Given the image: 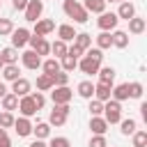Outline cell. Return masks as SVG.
I'll use <instances>...</instances> for the list:
<instances>
[{
    "label": "cell",
    "mask_w": 147,
    "mask_h": 147,
    "mask_svg": "<svg viewBox=\"0 0 147 147\" xmlns=\"http://www.w3.org/2000/svg\"><path fill=\"white\" fill-rule=\"evenodd\" d=\"M85 55H90V57H92V60H96V62H103V51H101V48H96V46H94V48L90 46V48L85 51Z\"/></svg>",
    "instance_id": "cell-45"
},
{
    "label": "cell",
    "mask_w": 147,
    "mask_h": 147,
    "mask_svg": "<svg viewBox=\"0 0 147 147\" xmlns=\"http://www.w3.org/2000/svg\"><path fill=\"white\" fill-rule=\"evenodd\" d=\"M32 136L39 138V140H46V138L51 136V124H48V122H37V124H32Z\"/></svg>",
    "instance_id": "cell-24"
},
{
    "label": "cell",
    "mask_w": 147,
    "mask_h": 147,
    "mask_svg": "<svg viewBox=\"0 0 147 147\" xmlns=\"http://www.w3.org/2000/svg\"><path fill=\"white\" fill-rule=\"evenodd\" d=\"M28 44H30V48H32V51H34L39 57H44V55H51V41H46V37H39V34H30Z\"/></svg>",
    "instance_id": "cell-5"
},
{
    "label": "cell",
    "mask_w": 147,
    "mask_h": 147,
    "mask_svg": "<svg viewBox=\"0 0 147 147\" xmlns=\"http://www.w3.org/2000/svg\"><path fill=\"white\" fill-rule=\"evenodd\" d=\"M74 46H78L83 53L92 46V34H87V32H76V37H74Z\"/></svg>",
    "instance_id": "cell-27"
},
{
    "label": "cell",
    "mask_w": 147,
    "mask_h": 147,
    "mask_svg": "<svg viewBox=\"0 0 147 147\" xmlns=\"http://www.w3.org/2000/svg\"><path fill=\"white\" fill-rule=\"evenodd\" d=\"M94 41H96V48L106 51V48H110V46H113V34H110V32H106V30H101V32L94 37Z\"/></svg>",
    "instance_id": "cell-29"
},
{
    "label": "cell",
    "mask_w": 147,
    "mask_h": 147,
    "mask_svg": "<svg viewBox=\"0 0 147 147\" xmlns=\"http://www.w3.org/2000/svg\"><path fill=\"white\" fill-rule=\"evenodd\" d=\"M117 23H119V18H117V14H115V11H101V14H99V18H96L99 30H106V32L115 30V28H117Z\"/></svg>",
    "instance_id": "cell-6"
},
{
    "label": "cell",
    "mask_w": 147,
    "mask_h": 147,
    "mask_svg": "<svg viewBox=\"0 0 147 147\" xmlns=\"http://www.w3.org/2000/svg\"><path fill=\"white\" fill-rule=\"evenodd\" d=\"M21 64H23L25 69H30V71H37V69L41 67V57L30 48V51H23V53H21Z\"/></svg>",
    "instance_id": "cell-9"
},
{
    "label": "cell",
    "mask_w": 147,
    "mask_h": 147,
    "mask_svg": "<svg viewBox=\"0 0 147 147\" xmlns=\"http://www.w3.org/2000/svg\"><path fill=\"white\" fill-rule=\"evenodd\" d=\"M87 147H108V140H106V136H96V133H92Z\"/></svg>",
    "instance_id": "cell-43"
},
{
    "label": "cell",
    "mask_w": 147,
    "mask_h": 147,
    "mask_svg": "<svg viewBox=\"0 0 147 147\" xmlns=\"http://www.w3.org/2000/svg\"><path fill=\"white\" fill-rule=\"evenodd\" d=\"M0 57H2V62H5V64H18L21 53H18V48L7 46V48H2V51H0Z\"/></svg>",
    "instance_id": "cell-18"
},
{
    "label": "cell",
    "mask_w": 147,
    "mask_h": 147,
    "mask_svg": "<svg viewBox=\"0 0 147 147\" xmlns=\"http://www.w3.org/2000/svg\"><path fill=\"white\" fill-rule=\"evenodd\" d=\"M14 119H16L14 113H9V110H2V113H0V126H2V129H11V126H14Z\"/></svg>",
    "instance_id": "cell-38"
},
{
    "label": "cell",
    "mask_w": 147,
    "mask_h": 147,
    "mask_svg": "<svg viewBox=\"0 0 147 147\" xmlns=\"http://www.w3.org/2000/svg\"><path fill=\"white\" fill-rule=\"evenodd\" d=\"M60 69L67 71V74H71L74 69H78V60L71 57V55H64V57H60Z\"/></svg>",
    "instance_id": "cell-35"
},
{
    "label": "cell",
    "mask_w": 147,
    "mask_h": 147,
    "mask_svg": "<svg viewBox=\"0 0 147 147\" xmlns=\"http://www.w3.org/2000/svg\"><path fill=\"white\" fill-rule=\"evenodd\" d=\"M11 7H14L16 11H23V9L28 7V0H11Z\"/></svg>",
    "instance_id": "cell-46"
},
{
    "label": "cell",
    "mask_w": 147,
    "mask_h": 147,
    "mask_svg": "<svg viewBox=\"0 0 147 147\" xmlns=\"http://www.w3.org/2000/svg\"><path fill=\"white\" fill-rule=\"evenodd\" d=\"M7 92H9V90H7V85H5V80H0V99H2V96H5Z\"/></svg>",
    "instance_id": "cell-50"
},
{
    "label": "cell",
    "mask_w": 147,
    "mask_h": 147,
    "mask_svg": "<svg viewBox=\"0 0 147 147\" xmlns=\"http://www.w3.org/2000/svg\"><path fill=\"white\" fill-rule=\"evenodd\" d=\"M9 92H14L16 96H25V94H30V92H32V83H30L28 78L18 76L16 80H11V90H9Z\"/></svg>",
    "instance_id": "cell-13"
},
{
    "label": "cell",
    "mask_w": 147,
    "mask_h": 147,
    "mask_svg": "<svg viewBox=\"0 0 147 147\" xmlns=\"http://www.w3.org/2000/svg\"><path fill=\"white\" fill-rule=\"evenodd\" d=\"M48 147H71V142H69V138H64V136H53L51 142H48Z\"/></svg>",
    "instance_id": "cell-42"
},
{
    "label": "cell",
    "mask_w": 147,
    "mask_h": 147,
    "mask_svg": "<svg viewBox=\"0 0 147 147\" xmlns=\"http://www.w3.org/2000/svg\"><path fill=\"white\" fill-rule=\"evenodd\" d=\"M0 71H2V80H5V83H11V80H16V78L21 76L18 64H5Z\"/></svg>",
    "instance_id": "cell-22"
},
{
    "label": "cell",
    "mask_w": 147,
    "mask_h": 147,
    "mask_svg": "<svg viewBox=\"0 0 147 147\" xmlns=\"http://www.w3.org/2000/svg\"><path fill=\"white\" fill-rule=\"evenodd\" d=\"M14 131H16V136L18 138H28V136H32V122H30V117H16L14 119V126H11Z\"/></svg>",
    "instance_id": "cell-10"
},
{
    "label": "cell",
    "mask_w": 147,
    "mask_h": 147,
    "mask_svg": "<svg viewBox=\"0 0 147 147\" xmlns=\"http://www.w3.org/2000/svg\"><path fill=\"white\" fill-rule=\"evenodd\" d=\"M69 113H71L69 103H57V106H53V110H51V115H48V124H51V126H64L67 119H69Z\"/></svg>",
    "instance_id": "cell-3"
},
{
    "label": "cell",
    "mask_w": 147,
    "mask_h": 147,
    "mask_svg": "<svg viewBox=\"0 0 147 147\" xmlns=\"http://www.w3.org/2000/svg\"><path fill=\"white\" fill-rule=\"evenodd\" d=\"M0 103H2V110H9V113H11V110L18 108V96H16L14 92H7V94L0 99Z\"/></svg>",
    "instance_id": "cell-30"
},
{
    "label": "cell",
    "mask_w": 147,
    "mask_h": 147,
    "mask_svg": "<svg viewBox=\"0 0 147 147\" xmlns=\"http://www.w3.org/2000/svg\"><path fill=\"white\" fill-rule=\"evenodd\" d=\"M53 85H69V74L67 71H55L53 74Z\"/></svg>",
    "instance_id": "cell-40"
},
{
    "label": "cell",
    "mask_w": 147,
    "mask_h": 147,
    "mask_svg": "<svg viewBox=\"0 0 147 147\" xmlns=\"http://www.w3.org/2000/svg\"><path fill=\"white\" fill-rule=\"evenodd\" d=\"M51 87H53V76L39 74L37 76V92H51Z\"/></svg>",
    "instance_id": "cell-33"
},
{
    "label": "cell",
    "mask_w": 147,
    "mask_h": 147,
    "mask_svg": "<svg viewBox=\"0 0 147 147\" xmlns=\"http://www.w3.org/2000/svg\"><path fill=\"white\" fill-rule=\"evenodd\" d=\"M117 2H124V0H117Z\"/></svg>",
    "instance_id": "cell-54"
},
{
    "label": "cell",
    "mask_w": 147,
    "mask_h": 147,
    "mask_svg": "<svg viewBox=\"0 0 147 147\" xmlns=\"http://www.w3.org/2000/svg\"><path fill=\"white\" fill-rule=\"evenodd\" d=\"M30 96H32V101H34L37 110H41V108L46 106V96H44V92H30Z\"/></svg>",
    "instance_id": "cell-44"
},
{
    "label": "cell",
    "mask_w": 147,
    "mask_h": 147,
    "mask_svg": "<svg viewBox=\"0 0 147 147\" xmlns=\"http://www.w3.org/2000/svg\"><path fill=\"white\" fill-rule=\"evenodd\" d=\"M16 110H18L23 117H34V115L39 113L30 94H25V96H18V108H16Z\"/></svg>",
    "instance_id": "cell-8"
},
{
    "label": "cell",
    "mask_w": 147,
    "mask_h": 147,
    "mask_svg": "<svg viewBox=\"0 0 147 147\" xmlns=\"http://www.w3.org/2000/svg\"><path fill=\"white\" fill-rule=\"evenodd\" d=\"M0 147H11V140H9V136H7V131L0 136Z\"/></svg>",
    "instance_id": "cell-47"
},
{
    "label": "cell",
    "mask_w": 147,
    "mask_h": 147,
    "mask_svg": "<svg viewBox=\"0 0 147 147\" xmlns=\"http://www.w3.org/2000/svg\"><path fill=\"white\" fill-rule=\"evenodd\" d=\"M2 67H5V62H2V57H0V69H2Z\"/></svg>",
    "instance_id": "cell-51"
},
{
    "label": "cell",
    "mask_w": 147,
    "mask_h": 147,
    "mask_svg": "<svg viewBox=\"0 0 147 147\" xmlns=\"http://www.w3.org/2000/svg\"><path fill=\"white\" fill-rule=\"evenodd\" d=\"M30 147H48V145H46L44 140H39V138H34V140L30 142Z\"/></svg>",
    "instance_id": "cell-48"
},
{
    "label": "cell",
    "mask_w": 147,
    "mask_h": 147,
    "mask_svg": "<svg viewBox=\"0 0 147 147\" xmlns=\"http://www.w3.org/2000/svg\"><path fill=\"white\" fill-rule=\"evenodd\" d=\"M2 133H5V129H2V126H0V136H2Z\"/></svg>",
    "instance_id": "cell-53"
},
{
    "label": "cell",
    "mask_w": 147,
    "mask_h": 147,
    "mask_svg": "<svg viewBox=\"0 0 147 147\" xmlns=\"http://www.w3.org/2000/svg\"><path fill=\"white\" fill-rule=\"evenodd\" d=\"M30 30L28 28H14L11 30V46L14 48H23V46H28V39H30Z\"/></svg>",
    "instance_id": "cell-11"
},
{
    "label": "cell",
    "mask_w": 147,
    "mask_h": 147,
    "mask_svg": "<svg viewBox=\"0 0 147 147\" xmlns=\"http://www.w3.org/2000/svg\"><path fill=\"white\" fill-rule=\"evenodd\" d=\"M110 34H113V46H115V48H126V46H129V32H124V30H113Z\"/></svg>",
    "instance_id": "cell-26"
},
{
    "label": "cell",
    "mask_w": 147,
    "mask_h": 147,
    "mask_svg": "<svg viewBox=\"0 0 147 147\" xmlns=\"http://www.w3.org/2000/svg\"><path fill=\"white\" fill-rule=\"evenodd\" d=\"M74 99V90L69 87V85H53L51 87V101H53V106H57V103H69Z\"/></svg>",
    "instance_id": "cell-4"
},
{
    "label": "cell",
    "mask_w": 147,
    "mask_h": 147,
    "mask_svg": "<svg viewBox=\"0 0 147 147\" xmlns=\"http://www.w3.org/2000/svg\"><path fill=\"white\" fill-rule=\"evenodd\" d=\"M87 110H90V117H92V115H101V113H103V101H99V99H94V96H92V99H90V108H87Z\"/></svg>",
    "instance_id": "cell-39"
},
{
    "label": "cell",
    "mask_w": 147,
    "mask_h": 147,
    "mask_svg": "<svg viewBox=\"0 0 147 147\" xmlns=\"http://www.w3.org/2000/svg\"><path fill=\"white\" fill-rule=\"evenodd\" d=\"M103 2H117V0H103Z\"/></svg>",
    "instance_id": "cell-52"
},
{
    "label": "cell",
    "mask_w": 147,
    "mask_h": 147,
    "mask_svg": "<svg viewBox=\"0 0 147 147\" xmlns=\"http://www.w3.org/2000/svg\"><path fill=\"white\" fill-rule=\"evenodd\" d=\"M99 67H101V62L92 60L90 55H83V57H78V69H80L83 74H87V76H96Z\"/></svg>",
    "instance_id": "cell-12"
},
{
    "label": "cell",
    "mask_w": 147,
    "mask_h": 147,
    "mask_svg": "<svg viewBox=\"0 0 147 147\" xmlns=\"http://www.w3.org/2000/svg\"><path fill=\"white\" fill-rule=\"evenodd\" d=\"M131 142H133V147H145L147 145V131L145 129H136L131 133Z\"/></svg>",
    "instance_id": "cell-36"
},
{
    "label": "cell",
    "mask_w": 147,
    "mask_h": 147,
    "mask_svg": "<svg viewBox=\"0 0 147 147\" xmlns=\"http://www.w3.org/2000/svg\"><path fill=\"white\" fill-rule=\"evenodd\" d=\"M80 5L85 7L87 14H101V11H106V5L108 2H103V0H83Z\"/></svg>",
    "instance_id": "cell-21"
},
{
    "label": "cell",
    "mask_w": 147,
    "mask_h": 147,
    "mask_svg": "<svg viewBox=\"0 0 147 147\" xmlns=\"http://www.w3.org/2000/svg\"><path fill=\"white\" fill-rule=\"evenodd\" d=\"M140 115H142V119L147 122V103H140Z\"/></svg>",
    "instance_id": "cell-49"
},
{
    "label": "cell",
    "mask_w": 147,
    "mask_h": 147,
    "mask_svg": "<svg viewBox=\"0 0 147 147\" xmlns=\"http://www.w3.org/2000/svg\"><path fill=\"white\" fill-rule=\"evenodd\" d=\"M62 9L69 18H74V23H87L90 21V14L85 11V7L78 2V0H64L62 2Z\"/></svg>",
    "instance_id": "cell-1"
},
{
    "label": "cell",
    "mask_w": 147,
    "mask_h": 147,
    "mask_svg": "<svg viewBox=\"0 0 147 147\" xmlns=\"http://www.w3.org/2000/svg\"><path fill=\"white\" fill-rule=\"evenodd\" d=\"M117 124H119V133H122V136H131V133H133V131L138 129V122H136L133 117H126V119H119Z\"/></svg>",
    "instance_id": "cell-31"
},
{
    "label": "cell",
    "mask_w": 147,
    "mask_h": 147,
    "mask_svg": "<svg viewBox=\"0 0 147 147\" xmlns=\"http://www.w3.org/2000/svg\"><path fill=\"white\" fill-rule=\"evenodd\" d=\"M110 90H113V85H108V83H94V99L108 101L110 99Z\"/></svg>",
    "instance_id": "cell-23"
},
{
    "label": "cell",
    "mask_w": 147,
    "mask_h": 147,
    "mask_svg": "<svg viewBox=\"0 0 147 147\" xmlns=\"http://www.w3.org/2000/svg\"><path fill=\"white\" fill-rule=\"evenodd\" d=\"M115 14H117V18L129 21V18H133V16H136V5H133V2H129V0H124V2H119V9H117Z\"/></svg>",
    "instance_id": "cell-17"
},
{
    "label": "cell",
    "mask_w": 147,
    "mask_h": 147,
    "mask_svg": "<svg viewBox=\"0 0 147 147\" xmlns=\"http://www.w3.org/2000/svg\"><path fill=\"white\" fill-rule=\"evenodd\" d=\"M74 37H76L74 25H69V23L57 25V39H62V41H74Z\"/></svg>",
    "instance_id": "cell-25"
},
{
    "label": "cell",
    "mask_w": 147,
    "mask_h": 147,
    "mask_svg": "<svg viewBox=\"0 0 147 147\" xmlns=\"http://www.w3.org/2000/svg\"><path fill=\"white\" fill-rule=\"evenodd\" d=\"M145 28H147L145 18H140V16L129 18V32H131V34H142V32H145Z\"/></svg>",
    "instance_id": "cell-28"
},
{
    "label": "cell",
    "mask_w": 147,
    "mask_h": 147,
    "mask_svg": "<svg viewBox=\"0 0 147 147\" xmlns=\"http://www.w3.org/2000/svg\"><path fill=\"white\" fill-rule=\"evenodd\" d=\"M11 30H14V23H11V18H0V37H7V34H11Z\"/></svg>",
    "instance_id": "cell-41"
},
{
    "label": "cell",
    "mask_w": 147,
    "mask_h": 147,
    "mask_svg": "<svg viewBox=\"0 0 147 147\" xmlns=\"http://www.w3.org/2000/svg\"><path fill=\"white\" fill-rule=\"evenodd\" d=\"M110 99H115V101H126V99H131L129 96V83H119V85H113V90H110Z\"/></svg>",
    "instance_id": "cell-16"
},
{
    "label": "cell",
    "mask_w": 147,
    "mask_h": 147,
    "mask_svg": "<svg viewBox=\"0 0 147 147\" xmlns=\"http://www.w3.org/2000/svg\"><path fill=\"white\" fill-rule=\"evenodd\" d=\"M142 92H145V85H142L140 80L129 83V96H131V99H142Z\"/></svg>",
    "instance_id": "cell-37"
},
{
    "label": "cell",
    "mask_w": 147,
    "mask_h": 147,
    "mask_svg": "<svg viewBox=\"0 0 147 147\" xmlns=\"http://www.w3.org/2000/svg\"><path fill=\"white\" fill-rule=\"evenodd\" d=\"M103 119L108 122V124H117L119 119H122V103L119 101H115V99H108V101H103Z\"/></svg>",
    "instance_id": "cell-2"
},
{
    "label": "cell",
    "mask_w": 147,
    "mask_h": 147,
    "mask_svg": "<svg viewBox=\"0 0 147 147\" xmlns=\"http://www.w3.org/2000/svg\"><path fill=\"white\" fill-rule=\"evenodd\" d=\"M96 76H99V83H108V85H115V76H117V71H115L113 67H99Z\"/></svg>",
    "instance_id": "cell-20"
},
{
    "label": "cell",
    "mask_w": 147,
    "mask_h": 147,
    "mask_svg": "<svg viewBox=\"0 0 147 147\" xmlns=\"http://www.w3.org/2000/svg\"><path fill=\"white\" fill-rule=\"evenodd\" d=\"M67 48H69V46H67V41H62V39H55V41L51 44V53H53L57 60L67 55Z\"/></svg>",
    "instance_id": "cell-34"
},
{
    "label": "cell",
    "mask_w": 147,
    "mask_h": 147,
    "mask_svg": "<svg viewBox=\"0 0 147 147\" xmlns=\"http://www.w3.org/2000/svg\"><path fill=\"white\" fill-rule=\"evenodd\" d=\"M76 92H78L80 99H87V101H90V99L94 96V83H92V80H80V83L76 85Z\"/></svg>",
    "instance_id": "cell-19"
},
{
    "label": "cell",
    "mask_w": 147,
    "mask_h": 147,
    "mask_svg": "<svg viewBox=\"0 0 147 147\" xmlns=\"http://www.w3.org/2000/svg\"><path fill=\"white\" fill-rule=\"evenodd\" d=\"M41 69H44V74L53 76L55 71H60V60L57 57H46V60H41Z\"/></svg>",
    "instance_id": "cell-32"
},
{
    "label": "cell",
    "mask_w": 147,
    "mask_h": 147,
    "mask_svg": "<svg viewBox=\"0 0 147 147\" xmlns=\"http://www.w3.org/2000/svg\"><path fill=\"white\" fill-rule=\"evenodd\" d=\"M108 126H110V124L103 119V115H92V117H90V131H92V133H96V136H106Z\"/></svg>",
    "instance_id": "cell-15"
},
{
    "label": "cell",
    "mask_w": 147,
    "mask_h": 147,
    "mask_svg": "<svg viewBox=\"0 0 147 147\" xmlns=\"http://www.w3.org/2000/svg\"><path fill=\"white\" fill-rule=\"evenodd\" d=\"M23 14H25V21H30V23L39 21L44 14V2L41 0H28V7L23 9Z\"/></svg>",
    "instance_id": "cell-7"
},
{
    "label": "cell",
    "mask_w": 147,
    "mask_h": 147,
    "mask_svg": "<svg viewBox=\"0 0 147 147\" xmlns=\"http://www.w3.org/2000/svg\"><path fill=\"white\" fill-rule=\"evenodd\" d=\"M53 30H55V21H51V18H39V21H34V30H32V34L46 37V34H51Z\"/></svg>",
    "instance_id": "cell-14"
}]
</instances>
